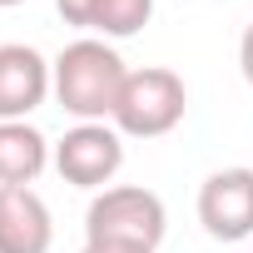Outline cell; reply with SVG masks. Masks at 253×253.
<instances>
[{
	"instance_id": "cell-1",
	"label": "cell",
	"mask_w": 253,
	"mask_h": 253,
	"mask_svg": "<svg viewBox=\"0 0 253 253\" xmlns=\"http://www.w3.org/2000/svg\"><path fill=\"white\" fill-rule=\"evenodd\" d=\"M50 75H55V99L65 114H75L80 124H104V119H114L129 65L119 60V50L109 40L84 35L50 60Z\"/></svg>"
},
{
	"instance_id": "cell-2",
	"label": "cell",
	"mask_w": 253,
	"mask_h": 253,
	"mask_svg": "<svg viewBox=\"0 0 253 253\" xmlns=\"http://www.w3.org/2000/svg\"><path fill=\"white\" fill-rule=\"evenodd\" d=\"M169 233L164 199L144 184H114L99 189L84 209V243H139L159 248Z\"/></svg>"
},
{
	"instance_id": "cell-3",
	"label": "cell",
	"mask_w": 253,
	"mask_h": 253,
	"mask_svg": "<svg viewBox=\"0 0 253 253\" xmlns=\"http://www.w3.org/2000/svg\"><path fill=\"white\" fill-rule=\"evenodd\" d=\"M184 109H189L184 80L174 70H164V65H144V70H129L109 124L129 139H159L184 119Z\"/></svg>"
},
{
	"instance_id": "cell-4",
	"label": "cell",
	"mask_w": 253,
	"mask_h": 253,
	"mask_svg": "<svg viewBox=\"0 0 253 253\" xmlns=\"http://www.w3.org/2000/svg\"><path fill=\"white\" fill-rule=\"evenodd\" d=\"M124 164V134L114 124H75L55 144V169L75 189H104Z\"/></svg>"
},
{
	"instance_id": "cell-5",
	"label": "cell",
	"mask_w": 253,
	"mask_h": 253,
	"mask_svg": "<svg viewBox=\"0 0 253 253\" xmlns=\"http://www.w3.org/2000/svg\"><path fill=\"white\" fill-rule=\"evenodd\" d=\"M199 223L218 243H238L253 233V169H213L199 184Z\"/></svg>"
},
{
	"instance_id": "cell-6",
	"label": "cell",
	"mask_w": 253,
	"mask_h": 253,
	"mask_svg": "<svg viewBox=\"0 0 253 253\" xmlns=\"http://www.w3.org/2000/svg\"><path fill=\"white\" fill-rule=\"evenodd\" d=\"M50 94H55V75L35 45H0V124L30 119Z\"/></svg>"
},
{
	"instance_id": "cell-7",
	"label": "cell",
	"mask_w": 253,
	"mask_h": 253,
	"mask_svg": "<svg viewBox=\"0 0 253 253\" xmlns=\"http://www.w3.org/2000/svg\"><path fill=\"white\" fill-rule=\"evenodd\" d=\"M55 223L35 189L0 184V253H50Z\"/></svg>"
},
{
	"instance_id": "cell-8",
	"label": "cell",
	"mask_w": 253,
	"mask_h": 253,
	"mask_svg": "<svg viewBox=\"0 0 253 253\" xmlns=\"http://www.w3.org/2000/svg\"><path fill=\"white\" fill-rule=\"evenodd\" d=\"M50 159H55V149L30 119H5L0 124V184H25L30 189L45 174Z\"/></svg>"
},
{
	"instance_id": "cell-9",
	"label": "cell",
	"mask_w": 253,
	"mask_h": 253,
	"mask_svg": "<svg viewBox=\"0 0 253 253\" xmlns=\"http://www.w3.org/2000/svg\"><path fill=\"white\" fill-rule=\"evenodd\" d=\"M149 15H154V0H104L94 10L89 30L99 40H129V35H139L149 25Z\"/></svg>"
},
{
	"instance_id": "cell-10",
	"label": "cell",
	"mask_w": 253,
	"mask_h": 253,
	"mask_svg": "<svg viewBox=\"0 0 253 253\" xmlns=\"http://www.w3.org/2000/svg\"><path fill=\"white\" fill-rule=\"evenodd\" d=\"M104 5V0H55V10L65 15V25H94V10Z\"/></svg>"
},
{
	"instance_id": "cell-11",
	"label": "cell",
	"mask_w": 253,
	"mask_h": 253,
	"mask_svg": "<svg viewBox=\"0 0 253 253\" xmlns=\"http://www.w3.org/2000/svg\"><path fill=\"white\" fill-rule=\"evenodd\" d=\"M238 70H243V80L253 84V25H248L243 40H238Z\"/></svg>"
},
{
	"instance_id": "cell-12",
	"label": "cell",
	"mask_w": 253,
	"mask_h": 253,
	"mask_svg": "<svg viewBox=\"0 0 253 253\" xmlns=\"http://www.w3.org/2000/svg\"><path fill=\"white\" fill-rule=\"evenodd\" d=\"M80 253H154V248H139V243H84Z\"/></svg>"
},
{
	"instance_id": "cell-13",
	"label": "cell",
	"mask_w": 253,
	"mask_h": 253,
	"mask_svg": "<svg viewBox=\"0 0 253 253\" xmlns=\"http://www.w3.org/2000/svg\"><path fill=\"white\" fill-rule=\"evenodd\" d=\"M10 5H25V0H0V10H10Z\"/></svg>"
}]
</instances>
